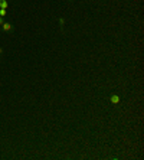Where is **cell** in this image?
Masks as SVG:
<instances>
[{
  "label": "cell",
  "mask_w": 144,
  "mask_h": 160,
  "mask_svg": "<svg viewBox=\"0 0 144 160\" xmlns=\"http://www.w3.org/2000/svg\"><path fill=\"white\" fill-rule=\"evenodd\" d=\"M0 29H1V33H13L14 32V25L12 22H4L0 26Z\"/></svg>",
  "instance_id": "1"
},
{
  "label": "cell",
  "mask_w": 144,
  "mask_h": 160,
  "mask_svg": "<svg viewBox=\"0 0 144 160\" xmlns=\"http://www.w3.org/2000/svg\"><path fill=\"white\" fill-rule=\"evenodd\" d=\"M110 101L112 104H120V97L118 95H111L110 97Z\"/></svg>",
  "instance_id": "2"
},
{
  "label": "cell",
  "mask_w": 144,
  "mask_h": 160,
  "mask_svg": "<svg viewBox=\"0 0 144 160\" xmlns=\"http://www.w3.org/2000/svg\"><path fill=\"white\" fill-rule=\"evenodd\" d=\"M9 7V0H0V9H7Z\"/></svg>",
  "instance_id": "3"
},
{
  "label": "cell",
  "mask_w": 144,
  "mask_h": 160,
  "mask_svg": "<svg viewBox=\"0 0 144 160\" xmlns=\"http://www.w3.org/2000/svg\"><path fill=\"white\" fill-rule=\"evenodd\" d=\"M64 25H65V19L64 17H59V26H61V31L64 32Z\"/></svg>",
  "instance_id": "4"
},
{
  "label": "cell",
  "mask_w": 144,
  "mask_h": 160,
  "mask_svg": "<svg viewBox=\"0 0 144 160\" xmlns=\"http://www.w3.org/2000/svg\"><path fill=\"white\" fill-rule=\"evenodd\" d=\"M0 16L1 17H6L7 16V9H0Z\"/></svg>",
  "instance_id": "5"
},
{
  "label": "cell",
  "mask_w": 144,
  "mask_h": 160,
  "mask_svg": "<svg viewBox=\"0 0 144 160\" xmlns=\"http://www.w3.org/2000/svg\"><path fill=\"white\" fill-rule=\"evenodd\" d=\"M3 53H4V49H3V46H0V56H3Z\"/></svg>",
  "instance_id": "6"
},
{
  "label": "cell",
  "mask_w": 144,
  "mask_h": 160,
  "mask_svg": "<svg viewBox=\"0 0 144 160\" xmlns=\"http://www.w3.org/2000/svg\"><path fill=\"white\" fill-rule=\"evenodd\" d=\"M4 22H6V20H4V17H1V16H0V26H1Z\"/></svg>",
  "instance_id": "7"
},
{
  "label": "cell",
  "mask_w": 144,
  "mask_h": 160,
  "mask_svg": "<svg viewBox=\"0 0 144 160\" xmlns=\"http://www.w3.org/2000/svg\"><path fill=\"white\" fill-rule=\"evenodd\" d=\"M68 1H74V0H68Z\"/></svg>",
  "instance_id": "8"
},
{
  "label": "cell",
  "mask_w": 144,
  "mask_h": 160,
  "mask_svg": "<svg viewBox=\"0 0 144 160\" xmlns=\"http://www.w3.org/2000/svg\"><path fill=\"white\" fill-rule=\"evenodd\" d=\"M0 33H1V29H0Z\"/></svg>",
  "instance_id": "9"
},
{
  "label": "cell",
  "mask_w": 144,
  "mask_h": 160,
  "mask_svg": "<svg viewBox=\"0 0 144 160\" xmlns=\"http://www.w3.org/2000/svg\"><path fill=\"white\" fill-rule=\"evenodd\" d=\"M9 1H10V0H9Z\"/></svg>",
  "instance_id": "10"
}]
</instances>
